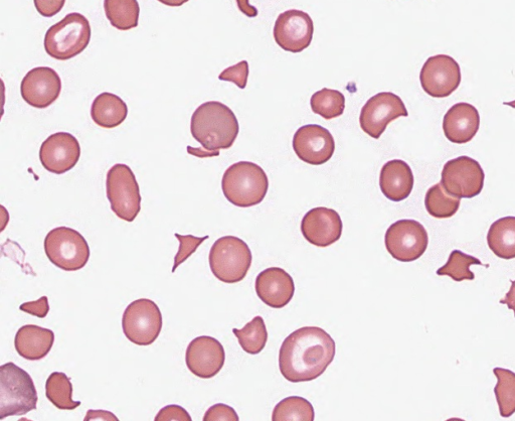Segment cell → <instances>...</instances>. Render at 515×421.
Returning a JSON list of instances; mask_svg holds the SVG:
<instances>
[{"instance_id": "cell-1", "label": "cell", "mask_w": 515, "mask_h": 421, "mask_svg": "<svg viewBox=\"0 0 515 421\" xmlns=\"http://www.w3.org/2000/svg\"><path fill=\"white\" fill-rule=\"evenodd\" d=\"M335 342L318 327H303L283 342L279 368L289 382H308L320 377L332 363Z\"/></svg>"}, {"instance_id": "cell-2", "label": "cell", "mask_w": 515, "mask_h": 421, "mask_svg": "<svg viewBox=\"0 0 515 421\" xmlns=\"http://www.w3.org/2000/svg\"><path fill=\"white\" fill-rule=\"evenodd\" d=\"M191 131L203 148L198 157H214L234 146L240 126L231 108L219 101H209L194 112Z\"/></svg>"}, {"instance_id": "cell-3", "label": "cell", "mask_w": 515, "mask_h": 421, "mask_svg": "<svg viewBox=\"0 0 515 421\" xmlns=\"http://www.w3.org/2000/svg\"><path fill=\"white\" fill-rule=\"evenodd\" d=\"M222 189L231 204L250 208L263 202L269 190V180L257 164L239 162L225 172Z\"/></svg>"}, {"instance_id": "cell-4", "label": "cell", "mask_w": 515, "mask_h": 421, "mask_svg": "<svg viewBox=\"0 0 515 421\" xmlns=\"http://www.w3.org/2000/svg\"><path fill=\"white\" fill-rule=\"evenodd\" d=\"M38 393L31 375L13 362L0 367V420L37 409Z\"/></svg>"}, {"instance_id": "cell-5", "label": "cell", "mask_w": 515, "mask_h": 421, "mask_svg": "<svg viewBox=\"0 0 515 421\" xmlns=\"http://www.w3.org/2000/svg\"><path fill=\"white\" fill-rule=\"evenodd\" d=\"M90 40L89 21L79 13H72L48 30L45 50L53 59L67 61L84 52Z\"/></svg>"}, {"instance_id": "cell-6", "label": "cell", "mask_w": 515, "mask_h": 421, "mask_svg": "<svg viewBox=\"0 0 515 421\" xmlns=\"http://www.w3.org/2000/svg\"><path fill=\"white\" fill-rule=\"evenodd\" d=\"M252 260V252L247 243L235 236L218 239L209 256L213 274L225 284L242 282L251 268Z\"/></svg>"}, {"instance_id": "cell-7", "label": "cell", "mask_w": 515, "mask_h": 421, "mask_svg": "<svg viewBox=\"0 0 515 421\" xmlns=\"http://www.w3.org/2000/svg\"><path fill=\"white\" fill-rule=\"evenodd\" d=\"M45 252L55 266L65 271L84 268L90 258V247L83 235L65 226L49 232Z\"/></svg>"}, {"instance_id": "cell-8", "label": "cell", "mask_w": 515, "mask_h": 421, "mask_svg": "<svg viewBox=\"0 0 515 421\" xmlns=\"http://www.w3.org/2000/svg\"><path fill=\"white\" fill-rule=\"evenodd\" d=\"M106 193L115 215L133 222L141 210L139 185L133 171L124 164L113 166L107 174Z\"/></svg>"}, {"instance_id": "cell-9", "label": "cell", "mask_w": 515, "mask_h": 421, "mask_svg": "<svg viewBox=\"0 0 515 421\" xmlns=\"http://www.w3.org/2000/svg\"><path fill=\"white\" fill-rule=\"evenodd\" d=\"M122 329L126 338L141 347L150 346L159 337L162 329V315L157 305L148 299L131 303L122 318Z\"/></svg>"}, {"instance_id": "cell-10", "label": "cell", "mask_w": 515, "mask_h": 421, "mask_svg": "<svg viewBox=\"0 0 515 421\" xmlns=\"http://www.w3.org/2000/svg\"><path fill=\"white\" fill-rule=\"evenodd\" d=\"M484 179L480 164L472 158L462 156L445 164L440 184L455 198L472 199L482 192Z\"/></svg>"}, {"instance_id": "cell-11", "label": "cell", "mask_w": 515, "mask_h": 421, "mask_svg": "<svg viewBox=\"0 0 515 421\" xmlns=\"http://www.w3.org/2000/svg\"><path fill=\"white\" fill-rule=\"evenodd\" d=\"M388 252L401 262H412L426 252L429 237L425 227L415 220H400L389 227L385 236Z\"/></svg>"}, {"instance_id": "cell-12", "label": "cell", "mask_w": 515, "mask_h": 421, "mask_svg": "<svg viewBox=\"0 0 515 421\" xmlns=\"http://www.w3.org/2000/svg\"><path fill=\"white\" fill-rule=\"evenodd\" d=\"M402 116L407 117L409 113L401 97L392 92H381L363 107L360 124L364 132L379 139L387 126Z\"/></svg>"}, {"instance_id": "cell-13", "label": "cell", "mask_w": 515, "mask_h": 421, "mask_svg": "<svg viewBox=\"0 0 515 421\" xmlns=\"http://www.w3.org/2000/svg\"><path fill=\"white\" fill-rule=\"evenodd\" d=\"M420 81L423 90L431 97H449L461 83L460 66L447 55L430 57L421 70Z\"/></svg>"}, {"instance_id": "cell-14", "label": "cell", "mask_w": 515, "mask_h": 421, "mask_svg": "<svg viewBox=\"0 0 515 421\" xmlns=\"http://www.w3.org/2000/svg\"><path fill=\"white\" fill-rule=\"evenodd\" d=\"M293 150L304 163L321 166L329 162L335 151L334 137L318 124L300 127L293 137Z\"/></svg>"}, {"instance_id": "cell-15", "label": "cell", "mask_w": 515, "mask_h": 421, "mask_svg": "<svg viewBox=\"0 0 515 421\" xmlns=\"http://www.w3.org/2000/svg\"><path fill=\"white\" fill-rule=\"evenodd\" d=\"M273 34L275 42L282 50L301 53L312 42L314 24L308 14L290 10L278 17Z\"/></svg>"}, {"instance_id": "cell-16", "label": "cell", "mask_w": 515, "mask_h": 421, "mask_svg": "<svg viewBox=\"0 0 515 421\" xmlns=\"http://www.w3.org/2000/svg\"><path fill=\"white\" fill-rule=\"evenodd\" d=\"M81 157L79 140L71 133L57 132L49 136L40 149L42 166L50 173L63 175L73 170Z\"/></svg>"}, {"instance_id": "cell-17", "label": "cell", "mask_w": 515, "mask_h": 421, "mask_svg": "<svg viewBox=\"0 0 515 421\" xmlns=\"http://www.w3.org/2000/svg\"><path fill=\"white\" fill-rule=\"evenodd\" d=\"M226 353L223 345L215 338L202 336L194 339L186 353L189 370L202 379H211L223 369Z\"/></svg>"}, {"instance_id": "cell-18", "label": "cell", "mask_w": 515, "mask_h": 421, "mask_svg": "<svg viewBox=\"0 0 515 421\" xmlns=\"http://www.w3.org/2000/svg\"><path fill=\"white\" fill-rule=\"evenodd\" d=\"M62 80L59 74L49 67L31 70L23 79L21 93L32 107L44 109L51 106L60 96Z\"/></svg>"}, {"instance_id": "cell-19", "label": "cell", "mask_w": 515, "mask_h": 421, "mask_svg": "<svg viewBox=\"0 0 515 421\" xmlns=\"http://www.w3.org/2000/svg\"><path fill=\"white\" fill-rule=\"evenodd\" d=\"M342 228L339 214L324 207L310 210L301 222L303 237L318 247H328L337 242L342 235Z\"/></svg>"}, {"instance_id": "cell-20", "label": "cell", "mask_w": 515, "mask_h": 421, "mask_svg": "<svg viewBox=\"0 0 515 421\" xmlns=\"http://www.w3.org/2000/svg\"><path fill=\"white\" fill-rule=\"evenodd\" d=\"M256 293L268 307L282 309L293 299L295 286L293 278L284 269L270 267L256 278Z\"/></svg>"}, {"instance_id": "cell-21", "label": "cell", "mask_w": 515, "mask_h": 421, "mask_svg": "<svg viewBox=\"0 0 515 421\" xmlns=\"http://www.w3.org/2000/svg\"><path fill=\"white\" fill-rule=\"evenodd\" d=\"M480 127V115L471 104L453 105L443 119V131L449 142L465 145L475 137Z\"/></svg>"}, {"instance_id": "cell-22", "label": "cell", "mask_w": 515, "mask_h": 421, "mask_svg": "<svg viewBox=\"0 0 515 421\" xmlns=\"http://www.w3.org/2000/svg\"><path fill=\"white\" fill-rule=\"evenodd\" d=\"M414 175L410 166L401 160L388 162L381 171L380 187L392 202L409 198L414 188Z\"/></svg>"}, {"instance_id": "cell-23", "label": "cell", "mask_w": 515, "mask_h": 421, "mask_svg": "<svg viewBox=\"0 0 515 421\" xmlns=\"http://www.w3.org/2000/svg\"><path fill=\"white\" fill-rule=\"evenodd\" d=\"M55 343L52 330L35 325L22 327L15 339L18 354L30 361H39L49 355Z\"/></svg>"}, {"instance_id": "cell-24", "label": "cell", "mask_w": 515, "mask_h": 421, "mask_svg": "<svg viewBox=\"0 0 515 421\" xmlns=\"http://www.w3.org/2000/svg\"><path fill=\"white\" fill-rule=\"evenodd\" d=\"M127 115L126 103L113 93H102L92 103L91 117L100 127L115 128L125 121Z\"/></svg>"}, {"instance_id": "cell-25", "label": "cell", "mask_w": 515, "mask_h": 421, "mask_svg": "<svg viewBox=\"0 0 515 421\" xmlns=\"http://www.w3.org/2000/svg\"><path fill=\"white\" fill-rule=\"evenodd\" d=\"M490 250L501 259L515 258V217L495 221L487 233Z\"/></svg>"}, {"instance_id": "cell-26", "label": "cell", "mask_w": 515, "mask_h": 421, "mask_svg": "<svg viewBox=\"0 0 515 421\" xmlns=\"http://www.w3.org/2000/svg\"><path fill=\"white\" fill-rule=\"evenodd\" d=\"M104 10L111 25L120 31L138 26L140 9L137 0H104Z\"/></svg>"}, {"instance_id": "cell-27", "label": "cell", "mask_w": 515, "mask_h": 421, "mask_svg": "<svg viewBox=\"0 0 515 421\" xmlns=\"http://www.w3.org/2000/svg\"><path fill=\"white\" fill-rule=\"evenodd\" d=\"M47 398L61 410H74L81 405L73 400V385L70 378L63 372H54L46 383Z\"/></svg>"}, {"instance_id": "cell-28", "label": "cell", "mask_w": 515, "mask_h": 421, "mask_svg": "<svg viewBox=\"0 0 515 421\" xmlns=\"http://www.w3.org/2000/svg\"><path fill=\"white\" fill-rule=\"evenodd\" d=\"M310 106L315 114L331 120L345 112L346 97L337 90L324 88L312 95Z\"/></svg>"}, {"instance_id": "cell-29", "label": "cell", "mask_w": 515, "mask_h": 421, "mask_svg": "<svg viewBox=\"0 0 515 421\" xmlns=\"http://www.w3.org/2000/svg\"><path fill=\"white\" fill-rule=\"evenodd\" d=\"M497 378L494 394L502 417H510L515 413V373L508 369L495 368Z\"/></svg>"}, {"instance_id": "cell-30", "label": "cell", "mask_w": 515, "mask_h": 421, "mask_svg": "<svg viewBox=\"0 0 515 421\" xmlns=\"http://www.w3.org/2000/svg\"><path fill=\"white\" fill-rule=\"evenodd\" d=\"M461 199L449 195L441 184L431 187L425 197L427 212L434 218L447 219L459 210Z\"/></svg>"}, {"instance_id": "cell-31", "label": "cell", "mask_w": 515, "mask_h": 421, "mask_svg": "<svg viewBox=\"0 0 515 421\" xmlns=\"http://www.w3.org/2000/svg\"><path fill=\"white\" fill-rule=\"evenodd\" d=\"M242 349L250 355L261 353L268 341V332L262 317H256L242 330L234 329Z\"/></svg>"}, {"instance_id": "cell-32", "label": "cell", "mask_w": 515, "mask_h": 421, "mask_svg": "<svg viewBox=\"0 0 515 421\" xmlns=\"http://www.w3.org/2000/svg\"><path fill=\"white\" fill-rule=\"evenodd\" d=\"M273 421H313L314 408L305 398L290 396L280 401L273 410Z\"/></svg>"}, {"instance_id": "cell-33", "label": "cell", "mask_w": 515, "mask_h": 421, "mask_svg": "<svg viewBox=\"0 0 515 421\" xmlns=\"http://www.w3.org/2000/svg\"><path fill=\"white\" fill-rule=\"evenodd\" d=\"M471 265H483L482 262L471 255L460 250H454L447 263L437 270L440 276H450L454 282L460 283L463 280H473L474 273L470 270Z\"/></svg>"}, {"instance_id": "cell-34", "label": "cell", "mask_w": 515, "mask_h": 421, "mask_svg": "<svg viewBox=\"0 0 515 421\" xmlns=\"http://www.w3.org/2000/svg\"><path fill=\"white\" fill-rule=\"evenodd\" d=\"M175 236L180 241V249L175 257L173 272H176L177 268L189 259L203 244V242L209 238V236L201 238L193 235H181L178 233L175 234Z\"/></svg>"}, {"instance_id": "cell-35", "label": "cell", "mask_w": 515, "mask_h": 421, "mask_svg": "<svg viewBox=\"0 0 515 421\" xmlns=\"http://www.w3.org/2000/svg\"><path fill=\"white\" fill-rule=\"evenodd\" d=\"M249 78V63L242 61L235 66L229 67L224 70L219 79L221 81L232 82L240 89H245Z\"/></svg>"}, {"instance_id": "cell-36", "label": "cell", "mask_w": 515, "mask_h": 421, "mask_svg": "<svg viewBox=\"0 0 515 421\" xmlns=\"http://www.w3.org/2000/svg\"><path fill=\"white\" fill-rule=\"evenodd\" d=\"M239 421V416L234 408L229 405L218 403L208 409L204 416V421Z\"/></svg>"}, {"instance_id": "cell-37", "label": "cell", "mask_w": 515, "mask_h": 421, "mask_svg": "<svg viewBox=\"0 0 515 421\" xmlns=\"http://www.w3.org/2000/svg\"><path fill=\"white\" fill-rule=\"evenodd\" d=\"M155 421L181 420L192 421L190 413L182 406L168 405L162 408L156 415Z\"/></svg>"}, {"instance_id": "cell-38", "label": "cell", "mask_w": 515, "mask_h": 421, "mask_svg": "<svg viewBox=\"0 0 515 421\" xmlns=\"http://www.w3.org/2000/svg\"><path fill=\"white\" fill-rule=\"evenodd\" d=\"M38 13L45 18H53L64 8L66 0H34Z\"/></svg>"}, {"instance_id": "cell-39", "label": "cell", "mask_w": 515, "mask_h": 421, "mask_svg": "<svg viewBox=\"0 0 515 421\" xmlns=\"http://www.w3.org/2000/svg\"><path fill=\"white\" fill-rule=\"evenodd\" d=\"M22 312L44 319L50 312L48 297H43L36 302L25 303L20 307Z\"/></svg>"}, {"instance_id": "cell-40", "label": "cell", "mask_w": 515, "mask_h": 421, "mask_svg": "<svg viewBox=\"0 0 515 421\" xmlns=\"http://www.w3.org/2000/svg\"><path fill=\"white\" fill-rule=\"evenodd\" d=\"M85 421L91 420H110L118 421L119 419L111 412L106 410H89L84 419Z\"/></svg>"}, {"instance_id": "cell-41", "label": "cell", "mask_w": 515, "mask_h": 421, "mask_svg": "<svg viewBox=\"0 0 515 421\" xmlns=\"http://www.w3.org/2000/svg\"><path fill=\"white\" fill-rule=\"evenodd\" d=\"M237 5L241 13L248 18H256L258 16V10L250 5V0H237Z\"/></svg>"}, {"instance_id": "cell-42", "label": "cell", "mask_w": 515, "mask_h": 421, "mask_svg": "<svg viewBox=\"0 0 515 421\" xmlns=\"http://www.w3.org/2000/svg\"><path fill=\"white\" fill-rule=\"evenodd\" d=\"M510 283V290L506 294L504 299L500 301V304L506 305L509 310H512L514 312L515 317V280H511Z\"/></svg>"}, {"instance_id": "cell-43", "label": "cell", "mask_w": 515, "mask_h": 421, "mask_svg": "<svg viewBox=\"0 0 515 421\" xmlns=\"http://www.w3.org/2000/svg\"><path fill=\"white\" fill-rule=\"evenodd\" d=\"M158 2L167 7L178 8L184 6L190 0H158Z\"/></svg>"}, {"instance_id": "cell-44", "label": "cell", "mask_w": 515, "mask_h": 421, "mask_svg": "<svg viewBox=\"0 0 515 421\" xmlns=\"http://www.w3.org/2000/svg\"><path fill=\"white\" fill-rule=\"evenodd\" d=\"M503 104L515 108V100L511 102H504Z\"/></svg>"}]
</instances>
